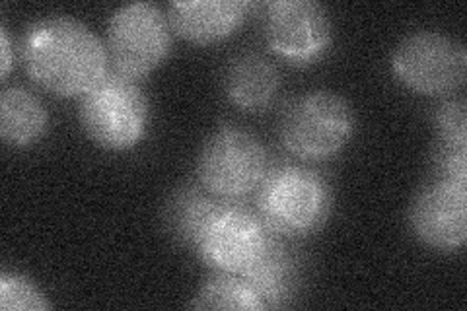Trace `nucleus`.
<instances>
[{"instance_id": "1", "label": "nucleus", "mask_w": 467, "mask_h": 311, "mask_svg": "<svg viewBox=\"0 0 467 311\" xmlns=\"http://www.w3.org/2000/svg\"><path fill=\"white\" fill-rule=\"evenodd\" d=\"M26 72L61 98H82L108 74V47L90 27L70 16H51L27 27L22 43Z\"/></svg>"}, {"instance_id": "8", "label": "nucleus", "mask_w": 467, "mask_h": 311, "mask_svg": "<svg viewBox=\"0 0 467 311\" xmlns=\"http://www.w3.org/2000/svg\"><path fill=\"white\" fill-rule=\"evenodd\" d=\"M271 230L240 206L223 202L195 244L201 261L213 271L240 276L265 247Z\"/></svg>"}, {"instance_id": "11", "label": "nucleus", "mask_w": 467, "mask_h": 311, "mask_svg": "<svg viewBox=\"0 0 467 311\" xmlns=\"http://www.w3.org/2000/svg\"><path fill=\"white\" fill-rule=\"evenodd\" d=\"M250 6L242 0H182L170 5L168 20L183 39L211 46L236 34Z\"/></svg>"}, {"instance_id": "12", "label": "nucleus", "mask_w": 467, "mask_h": 311, "mask_svg": "<svg viewBox=\"0 0 467 311\" xmlns=\"http://www.w3.org/2000/svg\"><path fill=\"white\" fill-rule=\"evenodd\" d=\"M267 307H285L298 292L300 269L292 251L271 232L257 259L240 275Z\"/></svg>"}, {"instance_id": "14", "label": "nucleus", "mask_w": 467, "mask_h": 311, "mask_svg": "<svg viewBox=\"0 0 467 311\" xmlns=\"http://www.w3.org/2000/svg\"><path fill=\"white\" fill-rule=\"evenodd\" d=\"M49 127V115L43 103L24 88H6L0 96V135L12 148L36 144Z\"/></svg>"}, {"instance_id": "7", "label": "nucleus", "mask_w": 467, "mask_h": 311, "mask_svg": "<svg viewBox=\"0 0 467 311\" xmlns=\"http://www.w3.org/2000/svg\"><path fill=\"white\" fill-rule=\"evenodd\" d=\"M391 68L411 92L444 96L465 82L467 53L463 43L442 32H415L407 36L391 55Z\"/></svg>"}, {"instance_id": "16", "label": "nucleus", "mask_w": 467, "mask_h": 311, "mask_svg": "<svg viewBox=\"0 0 467 311\" xmlns=\"http://www.w3.org/2000/svg\"><path fill=\"white\" fill-rule=\"evenodd\" d=\"M193 309H265L257 298V294L250 288L242 276L216 273L201 286L195 300L192 302Z\"/></svg>"}, {"instance_id": "17", "label": "nucleus", "mask_w": 467, "mask_h": 311, "mask_svg": "<svg viewBox=\"0 0 467 311\" xmlns=\"http://www.w3.org/2000/svg\"><path fill=\"white\" fill-rule=\"evenodd\" d=\"M51 304L32 280L18 273L0 275V309L5 311H43Z\"/></svg>"}, {"instance_id": "20", "label": "nucleus", "mask_w": 467, "mask_h": 311, "mask_svg": "<svg viewBox=\"0 0 467 311\" xmlns=\"http://www.w3.org/2000/svg\"><path fill=\"white\" fill-rule=\"evenodd\" d=\"M12 65H14L12 41H10L6 26H3V27H0V77L6 78Z\"/></svg>"}, {"instance_id": "4", "label": "nucleus", "mask_w": 467, "mask_h": 311, "mask_svg": "<svg viewBox=\"0 0 467 311\" xmlns=\"http://www.w3.org/2000/svg\"><path fill=\"white\" fill-rule=\"evenodd\" d=\"M353 132V109L341 96L327 90L300 96L281 119V140L286 150L310 161L337 156Z\"/></svg>"}, {"instance_id": "2", "label": "nucleus", "mask_w": 467, "mask_h": 311, "mask_svg": "<svg viewBox=\"0 0 467 311\" xmlns=\"http://www.w3.org/2000/svg\"><path fill=\"white\" fill-rule=\"evenodd\" d=\"M80 121L88 139L109 152H127L149 129V99L135 78L108 72L82 96Z\"/></svg>"}, {"instance_id": "6", "label": "nucleus", "mask_w": 467, "mask_h": 311, "mask_svg": "<svg viewBox=\"0 0 467 311\" xmlns=\"http://www.w3.org/2000/svg\"><path fill=\"white\" fill-rule=\"evenodd\" d=\"M108 57L129 78H144L162 65L171 49V26L150 3H130L113 12L108 24Z\"/></svg>"}, {"instance_id": "15", "label": "nucleus", "mask_w": 467, "mask_h": 311, "mask_svg": "<svg viewBox=\"0 0 467 311\" xmlns=\"http://www.w3.org/2000/svg\"><path fill=\"white\" fill-rule=\"evenodd\" d=\"M209 195L211 192L199 187H183L175 191L168 201L164 213L166 228L180 244L195 247L207 222L223 204Z\"/></svg>"}, {"instance_id": "9", "label": "nucleus", "mask_w": 467, "mask_h": 311, "mask_svg": "<svg viewBox=\"0 0 467 311\" xmlns=\"http://www.w3.org/2000/svg\"><path fill=\"white\" fill-rule=\"evenodd\" d=\"M263 27L269 47L292 65H312L331 47V20L314 0L269 3Z\"/></svg>"}, {"instance_id": "10", "label": "nucleus", "mask_w": 467, "mask_h": 311, "mask_svg": "<svg viewBox=\"0 0 467 311\" xmlns=\"http://www.w3.org/2000/svg\"><path fill=\"white\" fill-rule=\"evenodd\" d=\"M415 238L436 251H458L467 240V185L434 180L420 189L409 211Z\"/></svg>"}, {"instance_id": "5", "label": "nucleus", "mask_w": 467, "mask_h": 311, "mask_svg": "<svg viewBox=\"0 0 467 311\" xmlns=\"http://www.w3.org/2000/svg\"><path fill=\"white\" fill-rule=\"evenodd\" d=\"M197 175L201 187L213 197L242 199L265 180L267 152L252 132L221 127L201 148Z\"/></svg>"}, {"instance_id": "13", "label": "nucleus", "mask_w": 467, "mask_h": 311, "mask_svg": "<svg viewBox=\"0 0 467 311\" xmlns=\"http://www.w3.org/2000/svg\"><path fill=\"white\" fill-rule=\"evenodd\" d=\"M281 77L265 57L242 53L234 57L224 72V92L244 111L269 108L279 94Z\"/></svg>"}, {"instance_id": "19", "label": "nucleus", "mask_w": 467, "mask_h": 311, "mask_svg": "<svg viewBox=\"0 0 467 311\" xmlns=\"http://www.w3.org/2000/svg\"><path fill=\"white\" fill-rule=\"evenodd\" d=\"M434 177L467 185V146L438 144L434 152Z\"/></svg>"}, {"instance_id": "3", "label": "nucleus", "mask_w": 467, "mask_h": 311, "mask_svg": "<svg viewBox=\"0 0 467 311\" xmlns=\"http://www.w3.org/2000/svg\"><path fill=\"white\" fill-rule=\"evenodd\" d=\"M259 213L276 235L300 238L326 224L331 211V191L319 173L283 166L265 175L259 189Z\"/></svg>"}, {"instance_id": "18", "label": "nucleus", "mask_w": 467, "mask_h": 311, "mask_svg": "<svg viewBox=\"0 0 467 311\" xmlns=\"http://www.w3.org/2000/svg\"><path fill=\"white\" fill-rule=\"evenodd\" d=\"M438 144L467 146V108L463 99H448L434 111Z\"/></svg>"}]
</instances>
